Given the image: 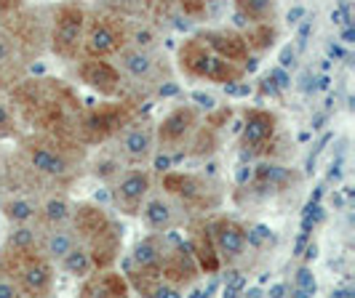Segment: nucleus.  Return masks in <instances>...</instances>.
Segmentation results:
<instances>
[{"mask_svg": "<svg viewBox=\"0 0 355 298\" xmlns=\"http://www.w3.org/2000/svg\"><path fill=\"white\" fill-rule=\"evenodd\" d=\"M254 178V184L259 187V189H281L288 184V171L281 168V165H272V162H262V165H257V171L251 174Z\"/></svg>", "mask_w": 355, "mask_h": 298, "instance_id": "nucleus-21", "label": "nucleus"}, {"mask_svg": "<svg viewBox=\"0 0 355 298\" xmlns=\"http://www.w3.org/2000/svg\"><path fill=\"white\" fill-rule=\"evenodd\" d=\"M72 218H75V232H78L86 243L94 240L96 234H102V232L112 224L99 205H78L75 213H72Z\"/></svg>", "mask_w": 355, "mask_h": 298, "instance_id": "nucleus-15", "label": "nucleus"}, {"mask_svg": "<svg viewBox=\"0 0 355 298\" xmlns=\"http://www.w3.org/2000/svg\"><path fill=\"white\" fill-rule=\"evenodd\" d=\"M342 176V171H339V162L337 165H331V171H329V178H339Z\"/></svg>", "mask_w": 355, "mask_h": 298, "instance_id": "nucleus-51", "label": "nucleus"}, {"mask_svg": "<svg viewBox=\"0 0 355 298\" xmlns=\"http://www.w3.org/2000/svg\"><path fill=\"white\" fill-rule=\"evenodd\" d=\"M209 229H211V240L216 250H219V256L238 259L246 250V229L241 224H235L230 218H219Z\"/></svg>", "mask_w": 355, "mask_h": 298, "instance_id": "nucleus-10", "label": "nucleus"}, {"mask_svg": "<svg viewBox=\"0 0 355 298\" xmlns=\"http://www.w3.org/2000/svg\"><path fill=\"white\" fill-rule=\"evenodd\" d=\"M123 48V32L105 17L86 19V32H83V51L89 56H99L107 59L112 53H118Z\"/></svg>", "mask_w": 355, "mask_h": 298, "instance_id": "nucleus-2", "label": "nucleus"}, {"mask_svg": "<svg viewBox=\"0 0 355 298\" xmlns=\"http://www.w3.org/2000/svg\"><path fill=\"white\" fill-rule=\"evenodd\" d=\"M153 40H155V35H153L147 27H144V30L139 27V30L134 32V43H137V48H150V46H153Z\"/></svg>", "mask_w": 355, "mask_h": 298, "instance_id": "nucleus-38", "label": "nucleus"}, {"mask_svg": "<svg viewBox=\"0 0 355 298\" xmlns=\"http://www.w3.org/2000/svg\"><path fill=\"white\" fill-rule=\"evenodd\" d=\"M315 293V277H313V272L302 266L300 272H297V296L300 298H307Z\"/></svg>", "mask_w": 355, "mask_h": 298, "instance_id": "nucleus-32", "label": "nucleus"}, {"mask_svg": "<svg viewBox=\"0 0 355 298\" xmlns=\"http://www.w3.org/2000/svg\"><path fill=\"white\" fill-rule=\"evenodd\" d=\"M225 93H227V96H249L251 86L249 83H238V80H232V83H225Z\"/></svg>", "mask_w": 355, "mask_h": 298, "instance_id": "nucleus-37", "label": "nucleus"}, {"mask_svg": "<svg viewBox=\"0 0 355 298\" xmlns=\"http://www.w3.org/2000/svg\"><path fill=\"white\" fill-rule=\"evenodd\" d=\"M86 11L78 3H64L56 8L51 32V48L62 59H75L83 48V32H86Z\"/></svg>", "mask_w": 355, "mask_h": 298, "instance_id": "nucleus-1", "label": "nucleus"}, {"mask_svg": "<svg viewBox=\"0 0 355 298\" xmlns=\"http://www.w3.org/2000/svg\"><path fill=\"white\" fill-rule=\"evenodd\" d=\"M3 213H6L8 221L24 224V221H30V218L35 216V205H33L30 200H8V203L3 205Z\"/></svg>", "mask_w": 355, "mask_h": 298, "instance_id": "nucleus-28", "label": "nucleus"}, {"mask_svg": "<svg viewBox=\"0 0 355 298\" xmlns=\"http://www.w3.org/2000/svg\"><path fill=\"white\" fill-rule=\"evenodd\" d=\"M315 256H318V248H315V245H307V253H304V259H307V261H313Z\"/></svg>", "mask_w": 355, "mask_h": 298, "instance_id": "nucleus-50", "label": "nucleus"}, {"mask_svg": "<svg viewBox=\"0 0 355 298\" xmlns=\"http://www.w3.org/2000/svg\"><path fill=\"white\" fill-rule=\"evenodd\" d=\"M105 3L115 11H123V14H139L142 8L150 6V0H105Z\"/></svg>", "mask_w": 355, "mask_h": 298, "instance_id": "nucleus-34", "label": "nucleus"}, {"mask_svg": "<svg viewBox=\"0 0 355 298\" xmlns=\"http://www.w3.org/2000/svg\"><path fill=\"white\" fill-rule=\"evenodd\" d=\"M329 56H334V59H345V51H342L339 46H329Z\"/></svg>", "mask_w": 355, "mask_h": 298, "instance_id": "nucleus-49", "label": "nucleus"}, {"mask_svg": "<svg viewBox=\"0 0 355 298\" xmlns=\"http://www.w3.org/2000/svg\"><path fill=\"white\" fill-rule=\"evenodd\" d=\"M59 261L64 266V272L72 277H86L94 272V261H91V253L86 248H72L70 253H64Z\"/></svg>", "mask_w": 355, "mask_h": 298, "instance_id": "nucleus-25", "label": "nucleus"}, {"mask_svg": "<svg viewBox=\"0 0 355 298\" xmlns=\"http://www.w3.org/2000/svg\"><path fill=\"white\" fill-rule=\"evenodd\" d=\"M3 128H8V109L0 102V131H3Z\"/></svg>", "mask_w": 355, "mask_h": 298, "instance_id": "nucleus-47", "label": "nucleus"}, {"mask_svg": "<svg viewBox=\"0 0 355 298\" xmlns=\"http://www.w3.org/2000/svg\"><path fill=\"white\" fill-rule=\"evenodd\" d=\"M121 147H123V155L128 160L142 162V160H147L150 152H153V133H150L147 128H134V131H128L123 136Z\"/></svg>", "mask_w": 355, "mask_h": 298, "instance_id": "nucleus-17", "label": "nucleus"}, {"mask_svg": "<svg viewBox=\"0 0 355 298\" xmlns=\"http://www.w3.org/2000/svg\"><path fill=\"white\" fill-rule=\"evenodd\" d=\"M267 80H270L272 86L278 88V91H286V88L291 86V77L286 75V67H275V70H270V75H267Z\"/></svg>", "mask_w": 355, "mask_h": 298, "instance_id": "nucleus-35", "label": "nucleus"}, {"mask_svg": "<svg viewBox=\"0 0 355 298\" xmlns=\"http://www.w3.org/2000/svg\"><path fill=\"white\" fill-rule=\"evenodd\" d=\"M72 216V208L67 200H62V197H53L46 203V208H43V218L49 221V224H56V227H62L67 218Z\"/></svg>", "mask_w": 355, "mask_h": 298, "instance_id": "nucleus-29", "label": "nucleus"}, {"mask_svg": "<svg viewBox=\"0 0 355 298\" xmlns=\"http://www.w3.org/2000/svg\"><path fill=\"white\" fill-rule=\"evenodd\" d=\"M142 211H144V221L153 229H158V232H166V229L174 224V211H171V205L163 203L160 197L150 200Z\"/></svg>", "mask_w": 355, "mask_h": 298, "instance_id": "nucleus-24", "label": "nucleus"}, {"mask_svg": "<svg viewBox=\"0 0 355 298\" xmlns=\"http://www.w3.org/2000/svg\"><path fill=\"white\" fill-rule=\"evenodd\" d=\"M272 136H275V115L267 109H251L243 123V136H241L243 147L249 152H262Z\"/></svg>", "mask_w": 355, "mask_h": 298, "instance_id": "nucleus-8", "label": "nucleus"}, {"mask_svg": "<svg viewBox=\"0 0 355 298\" xmlns=\"http://www.w3.org/2000/svg\"><path fill=\"white\" fill-rule=\"evenodd\" d=\"M182 3V11L187 17H200L206 11V0H179Z\"/></svg>", "mask_w": 355, "mask_h": 298, "instance_id": "nucleus-36", "label": "nucleus"}, {"mask_svg": "<svg viewBox=\"0 0 355 298\" xmlns=\"http://www.w3.org/2000/svg\"><path fill=\"white\" fill-rule=\"evenodd\" d=\"M187 248H190V253H193V259H196L200 272H206V274L219 272V266H222V256H219V250H216V245H214L211 229H198Z\"/></svg>", "mask_w": 355, "mask_h": 298, "instance_id": "nucleus-14", "label": "nucleus"}, {"mask_svg": "<svg viewBox=\"0 0 355 298\" xmlns=\"http://www.w3.org/2000/svg\"><path fill=\"white\" fill-rule=\"evenodd\" d=\"M307 35H310V24H302V27H300V46H304Z\"/></svg>", "mask_w": 355, "mask_h": 298, "instance_id": "nucleus-48", "label": "nucleus"}, {"mask_svg": "<svg viewBox=\"0 0 355 298\" xmlns=\"http://www.w3.org/2000/svg\"><path fill=\"white\" fill-rule=\"evenodd\" d=\"M147 192H150V176L144 171H128L115 184V203L123 213H139Z\"/></svg>", "mask_w": 355, "mask_h": 298, "instance_id": "nucleus-7", "label": "nucleus"}, {"mask_svg": "<svg viewBox=\"0 0 355 298\" xmlns=\"http://www.w3.org/2000/svg\"><path fill=\"white\" fill-rule=\"evenodd\" d=\"M196 125H198V112L190 104L171 109V112L163 118V123L158 125L160 144H163L166 149L177 147V144H182V141L193 133V128H196Z\"/></svg>", "mask_w": 355, "mask_h": 298, "instance_id": "nucleus-5", "label": "nucleus"}, {"mask_svg": "<svg viewBox=\"0 0 355 298\" xmlns=\"http://www.w3.org/2000/svg\"><path fill=\"white\" fill-rule=\"evenodd\" d=\"M125 112L121 106H102L86 120V128L94 133V139H105L110 133H115L118 128H123Z\"/></svg>", "mask_w": 355, "mask_h": 298, "instance_id": "nucleus-16", "label": "nucleus"}, {"mask_svg": "<svg viewBox=\"0 0 355 298\" xmlns=\"http://www.w3.org/2000/svg\"><path fill=\"white\" fill-rule=\"evenodd\" d=\"M294 64V51H291V46L281 51V67H291Z\"/></svg>", "mask_w": 355, "mask_h": 298, "instance_id": "nucleus-43", "label": "nucleus"}, {"mask_svg": "<svg viewBox=\"0 0 355 298\" xmlns=\"http://www.w3.org/2000/svg\"><path fill=\"white\" fill-rule=\"evenodd\" d=\"M17 296V288L11 282H0V298H14Z\"/></svg>", "mask_w": 355, "mask_h": 298, "instance_id": "nucleus-42", "label": "nucleus"}, {"mask_svg": "<svg viewBox=\"0 0 355 298\" xmlns=\"http://www.w3.org/2000/svg\"><path fill=\"white\" fill-rule=\"evenodd\" d=\"M19 285L27 293H35V296L49 293V288H51V266L43 259L27 256L24 263H21V269H19Z\"/></svg>", "mask_w": 355, "mask_h": 298, "instance_id": "nucleus-12", "label": "nucleus"}, {"mask_svg": "<svg viewBox=\"0 0 355 298\" xmlns=\"http://www.w3.org/2000/svg\"><path fill=\"white\" fill-rule=\"evenodd\" d=\"M272 243V229L265 227V224H257L246 232V245L251 248H265Z\"/></svg>", "mask_w": 355, "mask_h": 298, "instance_id": "nucleus-31", "label": "nucleus"}, {"mask_svg": "<svg viewBox=\"0 0 355 298\" xmlns=\"http://www.w3.org/2000/svg\"><path fill=\"white\" fill-rule=\"evenodd\" d=\"M131 290V285L125 277H121L118 272H96V274H86V282L80 285V296H102V298H118L125 296Z\"/></svg>", "mask_w": 355, "mask_h": 298, "instance_id": "nucleus-11", "label": "nucleus"}, {"mask_svg": "<svg viewBox=\"0 0 355 298\" xmlns=\"http://www.w3.org/2000/svg\"><path fill=\"white\" fill-rule=\"evenodd\" d=\"M318 88H329V77H320V80H318Z\"/></svg>", "mask_w": 355, "mask_h": 298, "instance_id": "nucleus-53", "label": "nucleus"}, {"mask_svg": "<svg viewBox=\"0 0 355 298\" xmlns=\"http://www.w3.org/2000/svg\"><path fill=\"white\" fill-rule=\"evenodd\" d=\"M80 80L89 88H94L99 96H115L121 91V72L118 67H112L107 59L99 56H86L78 67Z\"/></svg>", "mask_w": 355, "mask_h": 298, "instance_id": "nucleus-4", "label": "nucleus"}, {"mask_svg": "<svg viewBox=\"0 0 355 298\" xmlns=\"http://www.w3.org/2000/svg\"><path fill=\"white\" fill-rule=\"evenodd\" d=\"M171 165H174V158H171V155H158V158H155V168H158L160 174H166Z\"/></svg>", "mask_w": 355, "mask_h": 298, "instance_id": "nucleus-40", "label": "nucleus"}, {"mask_svg": "<svg viewBox=\"0 0 355 298\" xmlns=\"http://www.w3.org/2000/svg\"><path fill=\"white\" fill-rule=\"evenodd\" d=\"M8 56H11V43L0 35V64H3V62H8Z\"/></svg>", "mask_w": 355, "mask_h": 298, "instance_id": "nucleus-41", "label": "nucleus"}, {"mask_svg": "<svg viewBox=\"0 0 355 298\" xmlns=\"http://www.w3.org/2000/svg\"><path fill=\"white\" fill-rule=\"evenodd\" d=\"M342 40H345V43H355V30H353V24H347V27H345V32H342Z\"/></svg>", "mask_w": 355, "mask_h": 298, "instance_id": "nucleus-46", "label": "nucleus"}, {"mask_svg": "<svg viewBox=\"0 0 355 298\" xmlns=\"http://www.w3.org/2000/svg\"><path fill=\"white\" fill-rule=\"evenodd\" d=\"M30 162H33V168L40 171V174H49V176H64L67 174V162L62 155H56L51 149H46V147H33L30 149Z\"/></svg>", "mask_w": 355, "mask_h": 298, "instance_id": "nucleus-20", "label": "nucleus"}, {"mask_svg": "<svg viewBox=\"0 0 355 298\" xmlns=\"http://www.w3.org/2000/svg\"><path fill=\"white\" fill-rule=\"evenodd\" d=\"M243 288H246V277L241 274V272H227V277H225V288H222V293L225 296H241L243 293Z\"/></svg>", "mask_w": 355, "mask_h": 298, "instance_id": "nucleus-33", "label": "nucleus"}, {"mask_svg": "<svg viewBox=\"0 0 355 298\" xmlns=\"http://www.w3.org/2000/svg\"><path fill=\"white\" fill-rule=\"evenodd\" d=\"M302 17H304V8H300V6H297V8H291V11H288V24H297Z\"/></svg>", "mask_w": 355, "mask_h": 298, "instance_id": "nucleus-45", "label": "nucleus"}, {"mask_svg": "<svg viewBox=\"0 0 355 298\" xmlns=\"http://www.w3.org/2000/svg\"><path fill=\"white\" fill-rule=\"evenodd\" d=\"M246 43L249 48H257V51H265L275 43V27L270 21H259V24H249L246 30Z\"/></svg>", "mask_w": 355, "mask_h": 298, "instance_id": "nucleus-27", "label": "nucleus"}, {"mask_svg": "<svg viewBox=\"0 0 355 298\" xmlns=\"http://www.w3.org/2000/svg\"><path fill=\"white\" fill-rule=\"evenodd\" d=\"M286 293H288L286 285H272V288L267 290V296H272V298H281V296H286Z\"/></svg>", "mask_w": 355, "mask_h": 298, "instance_id": "nucleus-44", "label": "nucleus"}, {"mask_svg": "<svg viewBox=\"0 0 355 298\" xmlns=\"http://www.w3.org/2000/svg\"><path fill=\"white\" fill-rule=\"evenodd\" d=\"M235 11L246 19L249 24H259V21H270L272 11H275V0H232Z\"/></svg>", "mask_w": 355, "mask_h": 298, "instance_id": "nucleus-22", "label": "nucleus"}, {"mask_svg": "<svg viewBox=\"0 0 355 298\" xmlns=\"http://www.w3.org/2000/svg\"><path fill=\"white\" fill-rule=\"evenodd\" d=\"M89 253L91 261H94V269H107L121 253V232H118V227L110 224L102 234L89 240Z\"/></svg>", "mask_w": 355, "mask_h": 298, "instance_id": "nucleus-13", "label": "nucleus"}, {"mask_svg": "<svg viewBox=\"0 0 355 298\" xmlns=\"http://www.w3.org/2000/svg\"><path fill=\"white\" fill-rule=\"evenodd\" d=\"M160 256H163V245H160L158 237H144L137 243L134 248V263L137 269H144V272H158L160 274Z\"/></svg>", "mask_w": 355, "mask_h": 298, "instance_id": "nucleus-18", "label": "nucleus"}, {"mask_svg": "<svg viewBox=\"0 0 355 298\" xmlns=\"http://www.w3.org/2000/svg\"><path fill=\"white\" fill-rule=\"evenodd\" d=\"M72 248H75V237H72L70 232H64V229H53L51 234L46 237V243H43L46 256L53 259V261H59L64 253H70Z\"/></svg>", "mask_w": 355, "mask_h": 298, "instance_id": "nucleus-26", "label": "nucleus"}, {"mask_svg": "<svg viewBox=\"0 0 355 298\" xmlns=\"http://www.w3.org/2000/svg\"><path fill=\"white\" fill-rule=\"evenodd\" d=\"M160 93H163V96H171V93H177V86H166V88H160Z\"/></svg>", "mask_w": 355, "mask_h": 298, "instance_id": "nucleus-52", "label": "nucleus"}, {"mask_svg": "<svg viewBox=\"0 0 355 298\" xmlns=\"http://www.w3.org/2000/svg\"><path fill=\"white\" fill-rule=\"evenodd\" d=\"M8 245L14 248L17 253H30L33 245H35V232L27 227L11 229V234H8Z\"/></svg>", "mask_w": 355, "mask_h": 298, "instance_id": "nucleus-30", "label": "nucleus"}, {"mask_svg": "<svg viewBox=\"0 0 355 298\" xmlns=\"http://www.w3.org/2000/svg\"><path fill=\"white\" fill-rule=\"evenodd\" d=\"M193 102H198V104L203 106V109H214V96H209V93H200V91H196L193 93Z\"/></svg>", "mask_w": 355, "mask_h": 298, "instance_id": "nucleus-39", "label": "nucleus"}, {"mask_svg": "<svg viewBox=\"0 0 355 298\" xmlns=\"http://www.w3.org/2000/svg\"><path fill=\"white\" fill-rule=\"evenodd\" d=\"M214 56L216 53L200 40V37H190L179 46V67L184 75L190 77H198V80H206V72L211 67Z\"/></svg>", "mask_w": 355, "mask_h": 298, "instance_id": "nucleus-9", "label": "nucleus"}, {"mask_svg": "<svg viewBox=\"0 0 355 298\" xmlns=\"http://www.w3.org/2000/svg\"><path fill=\"white\" fill-rule=\"evenodd\" d=\"M163 187L171 194H177L182 200H196L203 194V184L198 181L196 176H184V174H168L163 176Z\"/></svg>", "mask_w": 355, "mask_h": 298, "instance_id": "nucleus-19", "label": "nucleus"}, {"mask_svg": "<svg viewBox=\"0 0 355 298\" xmlns=\"http://www.w3.org/2000/svg\"><path fill=\"white\" fill-rule=\"evenodd\" d=\"M198 263L190 253V248L184 243H177V248L166 250L163 248V256H160V277L171 285H177L182 290V285H190L198 277Z\"/></svg>", "mask_w": 355, "mask_h": 298, "instance_id": "nucleus-3", "label": "nucleus"}, {"mask_svg": "<svg viewBox=\"0 0 355 298\" xmlns=\"http://www.w3.org/2000/svg\"><path fill=\"white\" fill-rule=\"evenodd\" d=\"M121 62H123V70L131 72L134 77H147L153 72V56L147 53V48H121Z\"/></svg>", "mask_w": 355, "mask_h": 298, "instance_id": "nucleus-23", "label": "nucleus"}, {"mask_svg": "<svg viewBox=\"0 0 355 298\" xmlns=\"http://www.w3.org/2000/svg\"><path fill=\"white\" fill-rule=\"evenodd\" d=\"M200 40L211 48L216 56H222V59H227L232 64H238V67H243L246 64V59H249V43H246V37L238 35V32H222V30H209V32H200Z\"/></svg>", "mask_w": 355, "mask_h": 298, "instance_id": "nucleus-6", "label": "nucleus"}]
</instances>
